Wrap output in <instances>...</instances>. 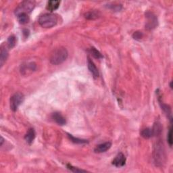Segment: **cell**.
<instances>
[{"mask_svg": "<svg viewBox=\"0 0 173 173\" xmlns=\"http://www.w3.org/2000/svg\"><path fill=\"white\" fill-rule=\"evenodd\" d=\"M153 158L156 166H162L166 160V152L161 140L155 143L153 151Z\"/></svg>", "mask_w": 173, "mask_h": 173, "instance_id": "6da1fadb", "label": "cell"}, {"mask_svg": "<svg viewBox=\"0 0 173 173\" xmlns=\"http://www.w3.org/2000/svg\"><path fill=\"white\" fill-rule=\"evenodd\" d=\"M68 53L65 47H60L56 49L52 53L50 56V62L53 65H59L67 59Z\"/></svg>", "mask_w": 173, "mask_h": 173, "instance_id": "7a4b0ae2", "label": "cell"}, {"mask_svg": "<svg viewBox=\"0 0 173 173\" xmlns=\"http://www.w3.org/2000/svg\"><path fill=\"white\" fill-rule=\"evenodd\" d=\"M38 22L42 27L45 28H49L54 27L57 24V18L55 14L47 13L40 16Z\"/></svg>", "mask_w": 173, "mask_h": 173, "instance_id": "3957f363", "label": "cell"}, {"mask_svg": "<svg viewBox=\"0 0 173 173\" xmlns=\"http://www.w3.org/2000/svg\"><path fill=\"white\" fill-rule=\"evenodd\" d=\"M35 2L32 1H24L20 3L15 10V14L17 16L20 14H29L35 7Z\"/></svg>", "mask_w": 173, "mask_h": 173, "instance_id": "277c9868", "label": "cell"}, {"mask_svg": "<svg viewBox=\"0 0 173 173\" xmlns=\"http://www.w3.org/2000/svg\"><path fill=\"white\" fill-rule=\"evenodd\" d=\"M24 100V95L21 93H16L10 98V108L13 111L16 112L17 111L19 106L22 104Z\"/></svg>", "mask_w": 173, "mask_h": 173, "instance_id": "5b68a950", "label": "cell"}, {"mask_svg": "<svg viewBox=\"0 0 173 173\" xmlns=\"http://www.w3.org/2000/svg\"><path fill=\"white\" fill-rule=\"evenodd\" d=\"M146 17L147 18L146 28L147 30H152L158 26V18L153 13L147 12L146 14Z\"/></svg>", "mask_w": 173, "mask_h": 173, "instance_id": "8992f818", "label": "cell"}, {"mask_svg": "<svg viewBox=\"0 0 173 173\" xmlns=\"http://www.w3.org/2000/svg\"><path fill=\"white\" fill-rule=\"evenodd\" d=\"M37 69V65L33 62H27L21 66L20 68V72L23 75H28L32 73Z\"/></svg>", "mask_w": 173, "mask_h": 173, "instance_id": "52a82bcc", "label": "cell"}, {"mask_svg": "<svg viewBox=\"0 0 173 173\" xmlns=\"http://www.w3.org/2000/svg\"><path fill=\"white\" fill-rule=\"evenodd\" d=\"M126 164V158L125 155L122 153H119L113 160L112 164L116 167H122Z\"/></svg>", "mask_w": 173, "mask_h": 173, "instance_id": "ba28073f", "label": "cell"}, {"mask_svg": "<svg viewBox=\"0 0 173 173\" xmlns=\"http://www.w3.org/2000/svg\"><path fill=\"white\" fill-rule=\"evenodd\" d=\"M111 146H112V143L110 142H105L99 144L94 149V151L97 154L104 153V152H106L110 150Z\"/></svg>", "mask_w": 173, "mask_h": 173, "instance_id": "9c48e42d", "label": "cell"}, {"mask_svg": "<svg viewBox=\"0 0 173 173\" xmlns=\"http://www.w3.org/2000/svg\"><path fill=\"white\" fill-rule=\"evenodd\" d=\"M87 66H88V68L90 72L92 74V75L94 78H97L100 75V73H99L98 69L96 67V66L95 65L93 62L91 60L90 57H88L87 60Z\"/></svg>", "mask_w": 173, "mask_h": 173, "instance_id": "30bf717a", "label": "cell"}, {"mask_svg": "<svg viewBox=\"0 0 173 173\" xmlns=\"http://www.w3.org/2000/svg\"><path fill=\"white\" fill-rule=\"evenodd\" d=\"M52 118L53 119V121H55L57 124L59 125L63 126L67 123L65 118L60 112L53 113L52 115Z\"/></svg>", "mask_w": 173, "mask_h": 173, "instance_id": "8fae6325", "label": "cell"}, {"mask_svg": "<svg viewBox=\"0 0 173 173\" xmlns=\"http://www.w3.org/2000/svg\"><path fill=\"white\" fill-rule=\"evenodd\" d=\"M35 136H36V134L34 129L31 128L28 130L27 134L25 135V136H24V139H25V141L28 144L31 145V144H32V142H33L34 139L35 138Z\"/></svg>", "mask_w": 173, "mask_h": 173, "instance_id": "7c38bea8", "label": "cell"}, {"mask_svg": "<svg viewBox=\"0 0 173 173\" xmlns=\"http://www.w3.org/2000/svg\"><path fill=\"white\" fill-rule=\"evenodd\" d=\"M8 57V51L5 46H2L1 52H0V65L2 67L4 63L7 59Z\"/></svg>", "mask_w": 173, "mask_h": 173, "instance_id": "4fadbf2b", "label": "cell"}, {"mask_svg": "<svg viewBox=\"0 0 173 173\" xmlns=\"http://www.w3.org/2000/svg\"><path fill=\"white\" fill-rule=\"evenodd\" d=\"M60 4V2L56 1V0H52V1H49L47 2L46 8L49 11L53 12L56 10L57 8L59 7Z\"/></svg>", "mask_w": 173, "mask_h": 173, "instance_id": "5bb4252c", "label": "cell"}, {"mask_svg": "<svg viewBox=\"0 0 173 173\" xmlns=\"http://www.w3.org/2000/svg\"><path fill=\"white\" fill-rule=\"evenodd\" d=\"M100 12L97 10H91L85 14V18L88 20H91L98 18L100 17Z\"/></svg>", "mask_w": 173, "mask_h": 173, "instance_id": "9a60e30c", "label": "cell"}, {"mask_svg": "<svg viewBox=\"0 0 173 173\" xmlns=\"http://www.w3.org/2000/svg\"><path fill=\"white\" fill-rule=\"evenodd\" d=\"M151 129H152V131H153L154 137H156V136L161 135L162 131V127L161 124H160V122L158 121L156 122Z\"/></svg>", "mask_w": 173, "mask_h": 173, "instance_id": "2e32d148", "label": "cell"}, {"mask_svg": "<svg viewBox=\"0 0 173 173\" xmlns=\"http://www.w3.org/2000/svg\"><path fill=\"white\" fill-rule=\"evenodd\" d=\"M16 17H17L19 23L21 24H26L29 22V16L27 14H20L16 16Z\"/></svg>", "mask_w": 173, "mask_h": 173, "instance_id": "e0dca14e", "label": "cell"}, {"mask_svg": "<svg viewBox=\"0 0 173 173\" xmlns=\"http://www.w3.org/2000/svg\"><path fill=\"white\" fill-rule=\"evenodd\" d=\"M141 137L145 139H150L152 137H154L153 131H152L151 128H146L144 129L141 132Z\"/></svg>", "mask_w": 173, "mask_h": 173, "instance_id": "ac0fdd59", "label": "cell"}, {"mask_svg": "<svg viewBox=\"0 0 173 173\" xmlns=\"http://www.w3.org/2000/svg\"><path fill=\"white\" fill-rule=\"evenodd\" d=\"M68 137H69L70 140H71L72 142L77 143V144H84V143H88L87 140L77 138L75 137H74V136H72L71 134H68Z\"/></svg>", "mask_w": 173, "mask_h": 173, "instance_id": "d6986e66", "label": "cell"}, {"mask_svg": "<svg viewBox=\"0 0 173 173\" xmlns=\"http://www.w3.org/2000/svg\"><path fill=\"white\" fill-rule=\"evenodd\" d=\"M16 42H17V40H16V37L14 35L10 36L7 39V46H8V47L10 48V49L14 48L15 47V45H16Z\"/></svg>", "mask_w": 173, "mask_h": 173, "instance_id": "ffe728a7", "label": "cell"}, {"mask_svg": "<svg viewBox=\"0 0 173 173\" xmlns=\"http://www.w3.org/2000/svg\"><path fill=\"white\" fill-rule=\"evenodd\" d=\"M90 53H91V54L95 58H96V59H101L103 58V56L101 53L99 52L97 49L96 48H95V47H91L90 49V50H89Z\"/></svg>", "mask_w": 173, "mask_h": 173, "instance_id": "44dd1931", "label": "cell"}, {"mask_svg": "<svg viewBox=\"0 0 173 173\" xmlns=\"http://www.w3.org/2000/svg\"><path fill=\"white\" fill-rule=\"evenodd\" d=\"M67 168L68 170H70L71 171L73 172H86V171H84L82 169H79V168H77L75 166H72L71 164H67Z\"/></svg>", "mask_w": 173, "mask_h": 173, "instance_id": "7402d4cb", "label": "cell"}, {"mask_svg": "<svg viewBox=\"0 0 173 173\" xmlns=\"http://www.w3.org/2000/svg\"><path fill=\"white\" fill-rule=\"evenodd\" d=\"M167 141L168 144H169L170 147H172V127L171 126V128L169 129V131L168 133V136H167Z\"/></svg>", "mask_w": 173, "mask_h": 173, "instance_id": "603a6c76", "label": "cell"}, {"mask_svg": "<svg viewBox=\"0 0 173 173\" xmlns=\"http://www.w3.org/2000/svg\"><path fill=\"white\" fill-rule=\"evenodd\" d=\"M143 33L140 31H136L135 32L133 35V38L137 41H140L143 38Z\"/></svg>", "mask_w": 173, "mask_h": 173, "instance_id": "cb8c5ba5", "label": "cell"}, {"mask_svg": "<svg viewBox=\"0 0 173 173\" xmlns=\"http://www.w3.org/2000/svg\"><path fill=\"white\" fill-rule=\"evenodd\" d=\"M23 35L24 36V37L27 38L28 35H29V31H28V30H27V29H24L23 31Z\"/></svg>", "mask_w": 173, "mask_h": 173, "instance_id": "d4e9b609", "label": "cell"}, {"mask_svg": "<svg viewBox=\"0 0 173 173\" xmlns=\"http://www.w3.org/2000/svg\"><path fill=\"white\" fill-rule=\"evenodd\" d=\"M3 142H4V139H3V138L2 137H1V146L3 145Z\"/></svg>", "mask_w": 173, "mask_h": 173, "instance_id": "484cf974", "label": "cell"}, {"mask_svg": "<svg viewBox=\"0 0 173 173\" xmlns=\"http://www.w3.org/2000/svg\"><path fill=\"white\" fill-rule=\"evenodd\" d=\"M172 82L171 81V83H170V86H171V89H172Z\"/></svg>", "mask_w": 173, "mask_h": 173, "instance_id": "4316f807", "label": "cell"}]
</instances>
